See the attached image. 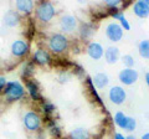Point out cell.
I'll use <instances>...</instances> for the list:
<instances>
[{
  "mask_svg": "<svg viewBox=\"0 0 149 139\" xmlns=\"http://www.w3.org/2000/svg\"><path fill=\"white\" fill-rule=\"evenodd\" d=\"M108 98L109 101L112 102L113 104H117V106H120L124 103L125 98H127V93L123 87L120 86H113L109 88V92H108Z\"/></svg>",
  "mask_w": 149,
  "mask_h": 139,
  "instance_id": "7",
  "label": "cell"
},
{
  "mask_svg": "<svg viewBox=\"0 0 149 139\" xmlns=\"http://www.w3.org/2000/svg\"><path fill=\"white\" fill-rule=\"evenodd\" d=\"M87 55L92 60H100V58H102V57H103V55H104L103 46H102L100 42L92 41V42H90V44H88V46H87Z\"/></svg>",
  "mask_w": 149,
  "mask_h": 139,
  "instance_id": "10",
  "label": "cell"
},
{
  "mask_svg": "<svg viewBox=\"0 0 149 139\" xmlns=\"http://www.w3.org/2000/svg\"><path fill=\"white\" fill-rule=\"evenodd\" d=\"M133 11L141 19H146L149 16V6L144 3V0H138L133 4Z\"/></svg>",
  "mask_w": 149,
  "mask_h": 139,
  "instance_id": "14",
  "label": "cell"
},
{
  "mask_svg": "<svg viewBox=\"0 0 149 139\" xmlns=\"http://www.w3.org/2000/svg\"><path fill=\"white\" fill-rule=\"evenodd\" d=\"M127 119H128V115H125L123 112H120V111H118L117 113L114 114V124L117 127H119L120 129H124L125 128V124H127Z\"/></svg>",
  "mask_w": 149,
  "mask_h": 139,
  "instance_id": "20",
  "label": "cell"
},
{
  "mask_svg": "<svg viewBox=\"0 0 149 139\" xmlns=\"http://www.w3.org/2000/svg\"><path fill=\"white\" fill-rule=\"evenodd\" d=\"M34 71H35V67H34V62H29L26 63L24 68H22V77H25L29 80V77H31L34 75Z\"/></svg>",
  "mask_w": 149,
  "mask_h": 139,
  "instance_id": "24",
  "label": "cell"
},
{
  "mask_svg": "<svg viewBox=\"0 0 149 139\" xmlns=\"http://www.w3.org/2000/svg\"><path fill=\"white\" fill-rule=\"evenodd\" d=\"M74 73H76L78 77H81L83 73H85V71H83V68L81 66H78V65H74Z\"/></svg>",
  "mask_w": 149,
  "mask_h": 139,
  "instance_id": "29",
  "label": "cell"
},
{
  "mask_svg": "<svg viewBox=\"0 0 149 139\" xmlns=\"http://www.w3.org/2000/svg\"><path fill=\"white\" fill-rule=\"evenodd\" d=\"M49 131L51 133V136H52L54 138L56 139H58V138H61V129H60V127L56 124L55 120H52V122H50L49 123Z\"/></svg>",
  "mask_w": 149,
  "mask_h": 139,
  "instance_id": "22",
  "label": "cell"
},
{
  "mask_svg": "<svg viewBox=\"0 0 149 139\" xmlns=\"http://www.w3.org/2000/svg\"><path fill=\"white\" fill-rule=\"evenodd\" d=\"M71 77H72V75H71V72H68V71H61L60 72V75H58V81L61 82V83H65V82H68L70 80H71Z\"/></svg>",
  "mask_w": 149,
  "mask_h": 139,
  "instance_id": "27",
  "label": "cell"
},
{
  "mask_svg": "<svg viewBox=\"0 0 149 139\" xmlns=\"http://www.w3.org/2000/svg\"><path fill=\"white\" fill-rule=\"evenodd\" d=\"M6 78L5 77H3V76H0V91H3L4 90V87L6 86Z\"/></svg>",
  "mask_w": 149,
  "mask_h": 139,
  "instance_id": "30",
  "label": "cell"
},
{
  "mask_svg": "<svg viewBox=\"0 0 149 139\" xmlns=\"http://www.w3.org/2000/svg\"><path fill=\"white\" fill-rule=\"evenodd\" d=\"M3 93H4L5 99L9 102V103H11V102H16L24 97L25 88L20 82L13 81V82L6 83V86L4 87V90H3Z\"/></svg>",
  "mask_w": 149,
  "mask_h": 139,
  "instance_id": "1",
  "label": "cell"
},
{
  "mask_svg": "<svg viewBox=\"0 0 149 139\" xmlns=\"http://www.w3.org/2000/svg\"><path fill=\"white\" fill-rule=\"evenodd\" d=\"M67 139H91V134L83 127H77L70 132Z\"/></svg>",
  "mask_w": 149,
  "mask_h": 139,
  "instance_id": "17",
  "label": "cell"
},
{
  "mask_svg": "<svg viewBox=\"0 0 149 139\" xmlns=\"http://www.w3.org/2000/svg\"><path fill=\"white\" fill-rule=\"evenodd\" d=\"M10 50H11V54L15 57H24L29 54L30 46L27 44V41L25 40H15L11 44Z\"/></svg>",
  "mask_w": 149,
  "mask_h": 139,
  "instance_id": "8",
  "label": "cell"
},
{
  "mask_svg": "<svg viewBox=\"0 0 149 139\" xmlns=\"http://www.w3.org/2000/svg\"><path fill=\"white\" fill-rule=\"evenodd\" d=\"M41 109H42V112H44L45 114L50 115V114H52V113H54L55 106H54V103H51V102L42 99V103H41Z\"/></svg>",
  "mask_w": 149,
  "mask_h": 139,
  "instance_id": "23",
  "label": "cell"
},
{
  "mask_svg": "<svg viewBox=\"0 0 149 139\" xmlns=\"http://www.w3.org/2000/svg\"><path fill=\"white\" fill-rule=\"evenodd\" d=\"M22 123L29 132H36L41 127V117L36 112L30 111V112L25 113L24 118H22Z\"/></svg>",
  "mask_w": 149,
  "mask_h": 139,
  "instance_id": "4",
  "label": "cell"
},
{
  "mask_svg": "<svg viewBox=\"0 0 149 139\" xmlns=\"http://www.w3.org/2000/svg\"><path fill=\"white\" fill-rule=\"evenodd\" d=\"M120 0H106L104 4H106V6L108 8V9H116V8H118L120 5Z\"/></svg>",
  "mask_w": 149,
  "mask_h": 139,
  "instance_id": "28",
  "label": "cell"
},
{
  "mask_svg": "<svg viewBox=\"0 0 149 139\" xmlns=\"http://www.w3.org/2000/svg\"><path fill=\"white\" fill-rule=\"evenodd\" d=\"M55 6L50 1H41L35 9V15L41 22H50L55 16Z\"/></svg>",
  "mask_w": 149,
  "mask_h": 139,
  "instance_id": "2",
  "label": "cell"
},
{
  "mask_svg": "<svg viewBox=\"0 0 149 139\" xmlns=\"http://www.w3.org/2000/svg\"><path fill=\"white\" fill-rule=\"evenodd\" d=\"M113 139H125V137L123 136V134H120V133H116Z\"/></svg>",
  "mask_w": 149,
  "mask_h": 139,
  "instance_id": "31",
  "label": "cell"
},
{
  "mask_svg": "<svg viewBox=\"0 0 149 139\" xmlns=\"http://www.w3.org/2000/svg\"><path fill=\"white\" fill-rule=\"evenodd\" d=\"M93 34H95V25L91 22H83L80 26V36L82 40L91 39Z\"/></svg>",
  "mask_w": 149,
  "mask_h": 139,
  "instance_id": "19",
  "label": "cell"
},
{
  "mask_svg": "<svg viewBox=\"0 0 149 139\" xmlns=\"http://www.w3.org/2000/svg\"><path fill=\"white\" fill-rule=\"evenodd\" d=\"M137 128V120L134 119L133 117H128L127 119V124H125V128H124V131H127V132H133L134 129Z\"/></svg>",
  "mask_w": 149,
  "mask_h": 139,
  "instance_id": "26",
  "label": "cell"
},
{
  "mask_svg": "<svg viewBox=\"0 0 149 139\" xmlns=\"http://www.w3.org/2000/svg\"><path fill=\"white\" fill-rule=\"evenodd\" d=\"M125 139H137V138L134 137V136H132V134H129V136L125 137Z\"/></svg>",
  "mask_w": 149,
  "mask_h": 139,
  "instance_id": "34",
  "label": "cell"
},
{
  "mask_svg": "<svg viewBox=\"0 0 149 139\" xmlns=\"http://www.w3.org/2000/svg\"><path fill=\"white\" fill-rule=\"evenodd\" d=\"M26 88L27 92H29L30 97L34 101H42V96L40 93V88H39V85L35 80H27L26 81Z\"/></svg>",
  "mask_w": 149,
  "mask_h": 139,
  "instance_id": "13",
  "label": "cell"
},
{
  "mask_svg": "<svg viewBox=\"0 0 149 139\" xmlns=\"http://www.w3.org/2000/svg\"><path fill=\"white\" fill-rule=\"evenodd\" d=\"M119 49L116 47V46H109V47H107V50L104 51V60L109 65H114L116 62L119 60Z\"/></svg>",
  "mask_w": 149,
  "mask_h": 139,
  "instance_id": "15",
  "label": "cell"
},
{
  "mask_svg": "<svg viewBox=\"0 0 149 139\" xmlns=\"http://www.w3.org/2000/svg\"><path fill=\"white\" fill-rule=\"evenodd\" d=\"M68 39L63 34H54L49 39V49L54 54H63L68 49Z\"/></svg>",
  "mask_w": 149,
  "mask_h": 139,
  "instance_id": "3",
  "label": "cell"
},
{
  "mask_svg": "<svg viewBox=\"0 0 149 139\" xmlns=\"http://www.w3.org/2000/svg\"><path fill=\"white\" fill-rule=\"evenodd\" d=\"M122 62L124 65V68H133L136 61H134V57L132 55H124L122 56Z\"/></svg>",
  "mask_w": 149,
  "mask_h": 139,
  "instance_id": "25",
  "label": "cell"
},
{
  "mask_svg": "<svg viewBox=\"0 0 149 139\" xmlns=\"http://www.w3.org/2000/svg\"><path fill=\"white\" fill-rule=\"evenodd\" d=\"M92 82H93V86L95 87L102 90V88H104V87L108 86L109 78L104 72H98V73H96L95 77L92 78Z\"/></svg>",
  "mask_w": 149,
  "mask_h": 139,
  "instance_id": "18",
  "label": "cell"
},
{
  "mask_svg": "<svg viewBox=\"0 0 149 139\" xmlns=\"http://www.w3.org/2000/svg\"><path fill=\"white\" fill-rule=\"evenodd\" d=\"M15 6L19 13L29 15V14H31L32 9H34V1L32 0H17L15 3Z\"/></svg>",
  "mask_w": 149,
  "mask_h": 139,
  "instance_id": "16",
  "label": "cell"
},
{
  "mask_svg": "<svg viewBox=\"0 0 149 139\" xmlns=\"http://www.w3.org/2000/svg\"><path fill=\"white\" fill-rule=\"evenodd\" d=\"M51 61V56L49 54V51H46L44 49H39L35 51V54L32 55V62L34 63H37V65H49Z\"/></svg>",
  "mask_w": 149,
  "mask_h": 139,
  "instance_id": "11",
  "label": "cell"
},
{
  "mask_svg": "<svg viewBox=\"0 0 149 139\" xmlns=\"http://www.w3.org/2000/svg\"><path fill=\"white\" fill-rule=\"evenodd\" d=\"M3 22H4V25L8 27H15L19 25V22H20V15H19L17 11L8 10L4 14Z\"/></svg>",
  "mask_w": 149,
  "mask_h": 139,
  "instance_id": "12",
  "label": "cell"
},
{
  "mask_svg": "<svg viewBox=\"0 0 149 139\" xmlns=\"http://www.w3.org/2000/svg\"><path fill=\"white\" fill-rule=\"evenodd\" d=\"M141 139H149V132H148V133H144Z\"/></svg>",
  "mask_w": 149,
  "mask_h": 139,
  "instance_id": "33",
  "label": "cell"
},
{
  "mask_svg": "<svg viewBox=\"0 0 149 139\" xmlns=\"http://www.w3.org/2000/svg\"><path fill=\"white\" fill-rule=\"evenodd\" d=\"M106 36L112 42H119L123 38V29L118 22H109L106 27Z\"/></svg>",
  "mask_w": 149,
  "mask_h": 139,
  "instance_id": "5",
  "label": "cell"
},
{
  "mask_svg": "<svg viewBox=\"0 0 149 139\" xmlns=\"http://www.w3.org/2000/svg\"><path fill=\"white\" fill-rule=\"evenodd\" d=\"M146 83H147V86L149 87V72L146 73Z\"/></svg>",
  "mask_w": 149,
  "mask_h": 139,
  "instance_id": "32",
  "label": "cell"
},
{
  "mask_svg": "<svg viewBox=\"0 0 149 139\" xmlns=\"http://www.w3.org/2000/svg\"><path fill=\"white\" fill-rule=\"evenodd\" d=\"M144 3H146V4H147V5L149 6V0H144Z\"/></svg>",
  "mask_w": 149,
  "mask_h": 139,
  "instance_id": "35",
  "label": "cell"
},
{
  "mask_svg": "<svg viewBox=\"0 0 149 139\" xmlns=\"http://www.w3.org/2000/svg\"><path fill=\"white\" fill-rule=\"evenodd\" d=\"M77 27V19L72 15H63L60 20V29L63 32H73Z\"/></svg>",
  "mask_w": 149,
  "mask_h": 139,
  "instance_id": "9",
  "label": "cell"
},
{
  "mask_svg": "<svg viewBox=\"0 0 149 139\" xmlns=\"http://www.w3.org/2000/svg\"><path fill=\"white\" fill-rule=\"evenodd\" d=\"M138 51L141 57L149 60V40H143L138 45Z\"/></svg>",
  "mask_w": 149,
  "mask_h": 139,
  "instance_id": "21",
  "label": "cell"
},
{
  "mask_svg": "<svg viewBox=\"0 0 149 139\" xmlns=\"http://www.w3.org/2000/svg\"><path fill=\"white\" fill-rule=\"evenodd\" d=\"M138 71L134 68H123L122 71L118 73V80L120 83H123L124 86H132L138 81Z\"/></svg>",
  "mask_w": 149,
  "mask_h": 139,
  "instance_id": "6",
  "label": "cell"
}]
</instances>
